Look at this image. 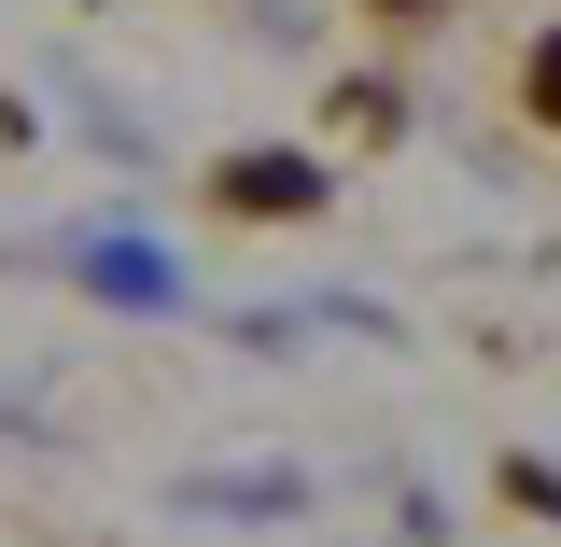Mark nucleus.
Here are the masks:
<instances>
[{
	"label": "nucleus",
	"instance_id": "nucleus-2",
	"mask_svg": "<svg viewBox=\"0 0 561 547\" xmlns=\"http://www.w3.org/2000/svg\"><path fill=\"white\" fill-rule=\"evenodd\" d=\"M70 281L113 295V309H169V295H183V267H169L154 239H70Z\"/></svg>",
	"mask_w": 561,
	"mask_h": 547
},
{
	"label": "nucleus",
	"instance_id": "nucleus-4",
	"mask_svg": "<svg viewBox=\"0 0 561 547\" xmlns=\"http://www.w3.org/2000/svg\"><path fill=\"white\" fill-rule=\"evenodd\" d=\"M379 14H435V0H379Z\"/></svg>",
	"mask_w": 561,
	"mask_h": 547
},
{
	"label": "nucleus",
	"instance_id": "nucleus-1",
	"mask_svg": "<svg viewBox=\"0 0 561 547\" xmlns=\"http://www.w3.org/2000/svg\"><path fill=\"white\" fill-rule=\"evenodd\" d=\"M323 197H337V183H323V155H280V140L210 155V210H225V225H309Z\"/></svg>",
	"mask_w": 561,
	"mask_h": 547
},
{
	"label": "nucleus",
	"instance_id": "nucleus-3",
	"mask_svg": "<svg viewBox=\"0 0 561 547\" xmlns=\"http://www.w3.org/2000/svg\"><path fill=\"white\" fill-rule=\"evenodd\" d=\"M519 99H534V113L561 127V29H534V57H519Z\"/></svg>",
	"mask_w": 561,
	"mask_h": 547
}]
</instances>
